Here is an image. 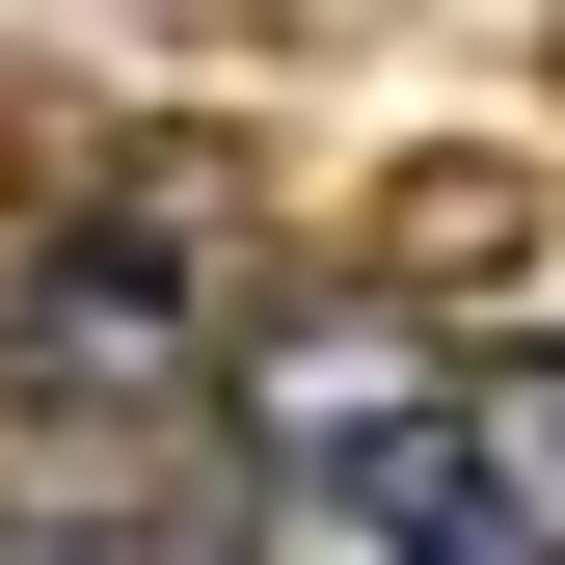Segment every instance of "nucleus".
<instances>
[{"label":"nucleus","instance_id":"f03ea898","mask_svg":"<svg viewBox=\"0 0 565 565\" xmlns=\"http://www.w3.org/2000/svg\"><path fill=\"white\" fill-rule=\"evenodd\" d=\"M0 565H269V512L216 458H54V484H0Z\"/></svg>","mask_w":565,"mask_h":565},{"label":"nucleus","instance_id":"f257e3e1","mask_svg":"<svg viewBox=\"0 0 565 565\" xmlns=\"http://www.w3.org/2000/svg\"><path fill=\"white\" fill-rule=\"evenodd\" d=\"M0 404L82 431V458H189V404H216V297H189V243H162V216L28 243V269H0Z\"/></svg>","mask_w":565,"mask_h":565}]
</instances>
